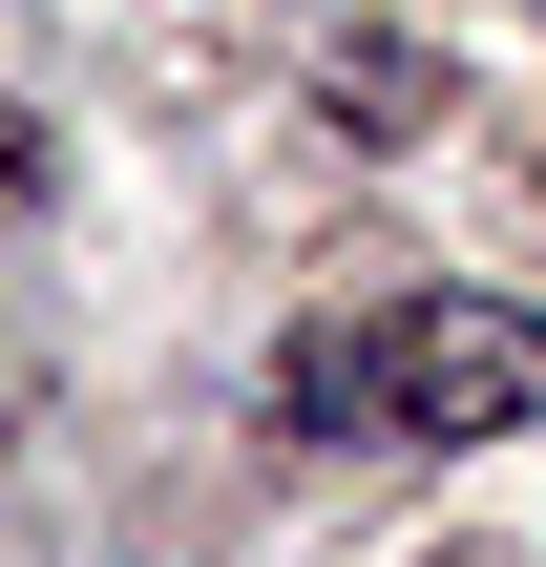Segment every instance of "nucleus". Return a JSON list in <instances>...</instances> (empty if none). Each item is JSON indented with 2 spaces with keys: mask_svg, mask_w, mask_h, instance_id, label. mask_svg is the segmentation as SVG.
Wrapping results in <instances>:
<instances>
[{
  "mask_svg": "<svg viewBox=\"0 0 546 567\" xmlns=\"http://www.w3.org/2000/svg\"><path fill=\"white\" fill-rule=\"evenodd\" d=\"M358 337H379V421L400 442H526L546 421V316L526 295H400Z\"/></svg>",
  "mask_w": 546,
  "mask_h": 567,
  "instance_id": "nucleus-1",
  "label": "nucleus"
},
{
  "mask_svg": "<svg viewBox=\"0 0 546 567\" xmlns=\"http://www.w3.org/2000/svg\"><path fill=\"white\" fill-rule=\"evenodd\" d=\"M274 421H295V442H379V337H358V316L274 337Z\"/></svg>",
  "mask_w": 546,
  "mask_h": 567,
  "instance_id": "nucleus-2",
  "label": "nucleus"
}]
</instances>
